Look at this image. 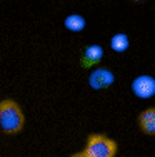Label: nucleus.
Instances as JSON below:
<instances>
[{
  "label": "nucleus",
  "instance_id": "f257e3e1",
  "mask_svg": "<svg viewBox=\"0 0 155 157\" xmlns=\"http://www.w3.org/2000/svg\"><path fill=\"white\" fill-rule=\"evenodd\" d=\"M25 125V115L20 105L12 99L0 100V129L5 134L15 136Z\"/></svg>",
  "mask_w": 155,
  "mask_h": 157
},
{
  "label": "nucleus",
  "instance_id": "f03ea898",
  "mask_svg": "<svg viewBox=\"0 0 155 157\" xmlns=\"http://www.w3.org/2000/svg\"><path fill=\"white\" fill-rule=\"evenodd\" d=\"M117 142L103 134H92L87 137L85 149L70 157H115Z\"/></svg>",
  "mask_w": 155,
  "mask_h": 157
},
{
  "label": "nucleus",
  "instance_id": "7ed1b4c3",
  "mask_svg": "<svg viewBox=\"0 0 155 157\" xmlns=\"http://www.w3.org/2000/svg\"><path fill=\"white\" fill-rule=\"evenodd\" d=\"M132 92L138 99H152L155 95V78L152 75H138L132 82Z\"/></svg>",
  "mask_w": 155,
  "mask_h": 157
},
{
  "label": "nucleus",
  "instance_id": "20e7f679",
  "mask_svg": "<svg viewBox=\"0 0 155 157\" xmlns=\"http://www.w3.org/2000/svg\"><path fill=\"white\" fill-rule=\"evenodd\" d=\"M115 82V75L112 70L103 69V67H95L88 75V85L94 90H103V89L110 87Z\"/></svg>",
  "mask_w": 155,
  "mask_h": 157
},
{
  "label": "nucleus",
  "instance_id": "39448f33",
  "mask_svg": "<svg viewBox=\"0 0 155 157\" xmlns=\"http://www.w3.org/2000/svg\"><path fill=\"white\" fill-rule=\"evenodd\" d=\"M103 59V48L102 45H88L85 47L82 57H80V63L83 69H92L94 65H98Z\"/></svg>",
  "mask_w": 155,
  "mask_h": 157
},
{
  "label": "nucleus",
  "instance_id": "423d86ee",
  "mask_svg": "<svg viewBox=\"0 0 155 157\" xmlns=\"http://www.w3.org/2000/svg\"><path fill=\"white\" fill-rule=\"evenodd\" d=\"M138 125L143 134L147 136H155V107L142 110L138 115Z\"/></svg>",
  "mask_w": 155,
  "mask_h": 157
},
{
  "label": "nucleus",
  "instance_id": "0eeeda50",
  "mask_svg": "<svg viewBox=\"0 0 155 157\" xmlns=\"http://www.w3.org/2000/svg\"><path fill=\"white\" fill-rule=\"evenodd\" d=\"M128 47H130V40H128L127 33L119 32V33H115V35H112V39H110V48H112L113 52L124 54Z\"/></svg>",
  "mask_w": 155,
  "mask_h": 157
},
{
  "label": "nucleus",
  "instance_id": "6e6552de",
  "mask_svg": "<svg viewBox=\"0 0 155 157\" xmlns=\"http://www.w3.org/2000/svg\"><path fill=\"white\" fill-rule=\"evenodd\" d=\"M65 29L70 32H82L85 29V18L79 13H70V15L64 20Z\"/></svg>",
  "mask_w": 155,
  "mask_h": 157
}]
</instances>
